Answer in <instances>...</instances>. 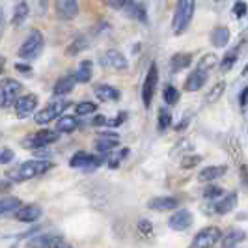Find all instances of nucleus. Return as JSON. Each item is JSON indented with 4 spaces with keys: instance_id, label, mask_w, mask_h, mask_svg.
<instances>
[{
    "instance_id": "f257e3e1",
    "label": "nucleus",
    "mask_w": 248,
    "mask_h": 248,
    "mask_svg": "<svg viewBox=\"0 0 248 248\" xmlns=\"http://www.w3.org/2000/svg\"><path fill=\"white\" fill-rule=\"evenodd\" d=\"M194 12H196V0H177L174 19H172V32L175 36L185 34L186 28L192 23Z\"/></svg>"
},
{
    "instance_id": "f03ea898",
    "label": "nucleus",
    "mask_w": 248,
    "mask_h": 248,
    "mask_svg": "<svg viewBox=\"0 0 248 248\" xmlns=\"http://www.w3.org/2000/svg\"><path fill=\"white\" fill-rule=\"evenodd\" d=\"M43 47H45V37L43 34L39 32V30H30V34L26 36L25 43L21 45V49H19V58L21 60H36L41 56V52H43Z\"/></svg>"
},
{
    "instance_id": "7ed1b4c3",
    "label": "nucleus",
    "mask_w": 248,
    "mask_h": 248,
    "mask_svg": "<svg viewBox=\"0 0 248 248\" xmlns=\"http://www.w3.org/2000/svg\"><path fill=\"white\" fill-rule=\"evenodd\" d=\"M50 168H52V164L49 161L32 159V161H26L23 164H19V168L13 172V179L15 181H28V179H34V177H39L45 172H49Z\"/></svg>"
},
{
    "instance_id": "20e7f679",
    "label": "nucleus",
    "mask_w": 248,
    "mask_h": 248,
    "mask_svg": "<svg viewBox=\"0 0 248 248\" xmlns=\"http://www.w3.org/2000/svg\"><path fill=\"white\" fill-rule=\"evenodd\" d=\"M157 84H159V67L155 62H151L148 67V73L144 77V82H142V101H144L146 108L151 107L153 95L157 92Z\"/></svg>"
},
{
    "instance_id": "39448f33",
    "label": "nucleus",
    "mask_w": 248,
    "mask_h": 248,
    "mask_svg": "<svg viewBox=\"0 0 248 248\" xmlns=\"http://www.w3.org/2000/svg\"><path fill=\"white\" fill-rule=\"evenodd\" d=\"M60 131H52V129H41V131H37L34 135H30V137L25 140V148L26 149H41V148H47L50 144H54V142H58L60 140Z\"/></svg>"
},
{
    "instance_id": "423d86ee",
    "label": "nucleus",
    "mask_w": 248,
    "mask_h": 248,
    "mask_svg": "<svg viewBox=\"0 0 248 248\" xmlns=\"http://www.w3.org/2000/svg\"><path fill=\"white\" fill-rule=\"evenodd\" d=\"M23 92V84L15 78H4L0 80V107H10L19 99V93Z\"/></svg>"
},
{
    "instance_id": "0eeeda50",
    "label": "nucleus",
    "mask_w": 248,
    "mask_h": 248,
    "mask_svg": "<svg viewBox=\"0 0 248 248\" xmlns=\"http://www.w3.org/2000/svg\"><path fill=\"white\" fill-rule=\"evenodd\" d=\"M222 239V232L217 226H205L202 228L198 233L192 239V247L194 248H205V247H215L218 241Z\"/></svg>"
},
{
    "instance_id": "6e6552de",
    "label": "nucleus",
    "mask_w": 248,
    "mask_h": 248,
    "mask_svg": "<svg viewBox=\"0 0 248 248\" xmlns=\"http://www.w3.org/2000/svg\"><path fill=\"white\" fill-rule=\"evenodd\" d=\"M71 107V103L69 101H54V103H50L49 107H45L43 110L37 112L36 116V124L39 125H45L52 122V120H56V118H60L63 112L67 110Z\"/></svg>"
},
{
    "instance_id": "1a4fd4ad",
    "label": "nucleus",
    "mask_w": 248,
    "mask_h": 248,
    "mask_svg": "<svg viewBox=\"0 0 248 248\" xmlns=\"http://www.w3.org/2000/svg\"><path fill=\"white\" fill-rule=\"evenodd\" d=\"M101 67L105 69H112V71H127L129 69V60L125 58L120 50H107L103 52L99 58Z\"/></svg>"
},
{
    "instance_id": "9d476101",
    "label": "nucleus",
    "mask_w": 248,
    "mask_h": 248,
    "mask_svg": "<svg viewBox=\"0 0 248 248\" xmlns=\"http://www.w3.org/2000/svg\"><path fill=\"white\" fill-rule=\"evenodd\" d=\"M103 162H105L103 157L92 155V153H86V151H78L69 159V166L71 168H82V170H95Z\"/></svg>"
},
{
    "instance_id": "9b49d317",
    "label": "nucleus",
    "mask_w": 248,
    "mask_h": 248,
    "mask_svg": "<svg viewBox=\"0 0 248 248\" xmlns=\"http://www.w3.org/2000/svg\"><path fill=\"white\" fill-rule=\"evenodd\" d=\"M54 12L60 21H73L78 15V2L77 0H54Z\"/></svg>"
},
{
    "instance_id": "f8f14e48",
    "label": "nucleus",
    "mask_w": 248,
    "mask_h": 248,
    "mask_svg": "<svg viewBox=\"0 0 248 248\" xmlns=\"http://www.w3.org/2000/svg\"><path fill=\"white\" fill-rule=\"evenodd\" d=\"M194 222V217L188 209H179L175 211L170 218H168V226L174 230V232H185L188 230Z\"/></svg>"
},
{
    "instance_id": "ddd939ff",
    "label": "nucleus",
    "mask_w": 248,
    "mask_h": 248,
    "mask_svg": "<svg viewBox=\"0 0 248 248\" xmlns=\"http://www.w3.org/2000/svg\"><path fill=\"white\" fill-rule=\"evenodd\" d=\"M28 247H49V248H62L67 247V241L62 235H54V233H43V235L34 237L32 241H28Z\"/></svg>"
},
{
    "instance_id": "4468645a",
    "label": "nucleus",
    "mask_w": 248,
    "mask_h": 248,
    "mask_svg": "<svg viewBox=\"0 0 248 248\" xmlns=\"http://www.w3.org/2000/svg\"><path fill=\"white\" fill-rule=\"evenodd\" d=\"M237 202H239L237 192H232V194H228L224 198L220 196V200L211 203V213L213 215H228V213H232L237 207Z\"/></svg>"
},
{
    "instance_id": "2eb2a0df",
    "label": "nucleus",
    "mask_w": 248,
    "mask_h": 248,
    "mask_svg": "<svg viewBox=\"0 0 248 248\" xmlns=\"http://www.w3.org/2000/svg\"><path fill=\"white\" fill-rule=\"evenodd\" d=\"M41 215H43V209H41L39 205H36V203H32V205L19 207V209L15 211V220L25 222V224H32V222H37V220L41 218Z\"/></svg>"
},
{
    "instance_id": "dca6fc26",
    "label": "nucleus",
    "mask_w": 248,
    "mask_h": 248,
    "mask_svg": "<svg viewBox=\"0 0 248 248\" xmlns=\"http://www.w3.org/2000/svg\"><path fill=\"white\" fill-rule=\"evenodd\" d=\"M36 108H37V95H34V93H26V95H23V97H19V99L15 101V112H17L19 118L30 116Z\"/></svg>"
},
{
    "instance_id": "f3484780",
    "label": "nucleus",
    "mask_w": 248,
    "mask_h": 248,
    "mask_svg": "<svg viewBox=\"0 0 248 248\" xmlns=\"http://www.w3.org/2000/svg\"><path fill=\"white\" fill-rule=\"evenodd\" d=\"M148 207L151 211H172L179 207V200L174 196H155L148 202Z\"/></svg>"
},
{
    "instance_id": "a211bd4d",
    "label": "nucleus",
    "mask_w": 248,
    "mask_h": 248,
    "mask_svg": "<svg viewBox=\"0 0 248 248\" xmlns=\"http://www.w3.org/2000/svg\"><path fill=\"white\" fill-rule=\"evenodd\" d=\"M207 78H209V71H203V69L196 67V71H192L186 77L185 90L186 92H198V90H202V86H205Z\"/></svg>"
},
{
    "instance_id": "6ab92c4d",
    "label": "nucleus",
    "mask_w": 248,
    "mask_h": 248,
    "mask_svg": "<svg viewBox=\"0 0 248 248\" xmlns=\"http://www.w3.org/2000/svg\"><path fill=\"white\" fill-rule=\"evenodd\" d=\"M93 93L103 103H116L122 97V92L118 88L110 86V84H97V86L93 88Z\"/></svg>"
},
{
    "instance_id": "aec40b11",
    "label": "nucleus",
    "mask_w": 248,
    "mask_h": 248,
    "mask_svg": "<svg viewBox=\"0 0 248 248\" xmlns=\"http://www.w3.org/2000/svg\"><path fill=\"white\" fill-rule=\"evenodd\" d=\"M226 174H228V166L226 164H213V166L202 168V172L198 174V179L203 181V183H211V181H217L218 177H224Z\"/></svg>"
},
{
    "instance_id": "412c9836",
    "label": "nucleus",
    "mask_w": 248,
    "mask_h": 248,
    "mask_svg": "<svg viewBox=\"0 0 248 248\" xmlns=\"http://www.w3.org/2000/svg\"><path fill=\"white\" fill-rule=\"evenodd\" d=\"M108 6L118 10V12L125 13V15H129V17H133V19H137L138 8H140V4H137L135 0H108Z\"/></svg>"
},
{
    "instance_id": "4be33fe9",
    "label": "nucleus",
    "mask_w": 248,
    "mask_h": 248,
    "mask_svg": "<svg viewBox=\"0 0 248 248\" xmlns=\"http://www.w3.org/2000/svg\"><path fill=\"white\" fill-rule=\"evenodd\" d=\"M75 84H77V78H75L73 73L63 75V77H60V78L56 80V84L52 88V93H54V95H67L75 88Z\"/></svg>"
},
{
    "instance_id": "5701e85b",
    "label": "nucleus",
    "mask_w": 248,
    "mask_h": 248,
    "mask_svg": "<svg viewBox=\"0 0 248 248\" xmlns=\"http://www.w3.org/2000/svg\"><path fill=\"white\" fill-rule=\"evenodd\" d=\"M118 146V135L116 133H101L97 142H95V148L101 153H110Z\"/></svg>"
},
{
    "instance_id": "b1692460",
    "label": "nucleus",
    "mask_w": 248,
    "mask_h": 248,
    "mask_svg": "<svg viewBox=\"0 0 248 248\" xmlns=\"http://www.w3.org/2000/svg\"><path fill=\"white\" fill-rule=\"evenodd\" d=\"M190 63H192V54H190V52H175L174 56L170 58L172 73H179V71H183V69H186Z\"/></svg>"
},
{
    "instance_id": "393cba45",
    "label": "nucleus",
    "mask_w": 248,
    "mask_h": 248,
    "mask_svg": "<svg viewBox=\"0 0 248 248\" xmlns=\"http://www.w3.org/2000/svg\"><path fill=\"white\" fill-rule=\"evenodd\" d=\"M247 239V232H243V230H239V228H232L226 235H222L220 239V245L224 248H230V247H237L239 243H243Z\"/></svg>"
},
{
    "instance_id": "a878e982",
    "label": "nucleus",
    "mask_w": 248,
    "mask_h": 248,
    "mask_svg": "<svg viewBox=\"0 0 248 248\" xmlns=\"http://www.w3.org/2000/svg\"><path fill=\"white\" fill-rule=\"evenodd\" d=\"M209 39H211L213 47L222 49V47H226V45L230 43V30H228L226 26H217V28H213Z\"/></svg>"
},
{
    "instance_id": "bb28decb",
    "label": "nucleus",
    "mask_w": 248,
    "mask_h": 248,
    "mask_svg": "<svg viewBox=\"0 0 248 248\" xmlns=\"http://www.w3.org/2000/svg\"><path fill=\"white\" fill-rule=\"evenodd\" d=\"M77 129H78V120H77L75 116L62 114V116L56 120V131H60V133L69 135V133H75Z\"/></svg>"
},
{
    "instance_id": "cd10ccee",
    "label": "nucleus",
    "mask_w": 248,
    "mask_h": 248,
    "mask_svg": "<svg viewBox=\"0 0 248 248\" xmlns=\"http://www.w3.org/2000/svg\"><path fill=\"white\" fill-rule=\"evenodd\" d=\"M75 78H77V82H80V84H86L92 80V75H93V65L90 60H84V62L78 65V69L73 71Z\"/></svg>"
},
{
    "instance_id": "c85d7f7f",
    "label": "nucleus",
    "mask_w": 248,
    "mask_h": 248,
    "mask_svg": "<svg viewBox=\"0 0 248 248\" xmlns=\"http://www.w3.org/2000/svg\"><path fill=\"white\" fill-rule=\"evenodd\" d=\"M239 50H241V47H235V49L228 50L224 54V58L220 60V73H228V71L233 69V65L239 60Z\"/></svg>"
},
{
    "instance_id": "c756f323",
    "label": "nucleus",
    "mask_w": 248,
    "mask_h": 248,
    "mask_svg": "<svg viewBox=\"0 0 248 248\" xmlns=\"http://www.w3.org/2000/svg\"><path fill=\"white\" fill-rule=\"evenodd\" d=\"M172 114H170V110L168 108H159V116H157V127H159V131L161 133H164V131H168L170 127H172Z\"/></svg>"
},
{
    "instance_id": "7c9ffc66",
    "label": "nucleus",
    "mask_w": 248,
    "mask_h": 248,
    "mask_svg": "<svg viewBox=\"0 0 248 248\" xmlns=\"http://www.w3.org/2000/svg\"><path fill=\"white\" fill-rule=\"evenodd\" d=\"M162 99H164V103L166 105H177L179 103V90L175 86H172V84H166L164 86V90H162Z\"/></svg>"
},
{
    "instance_id": "2f4dec72",
    "label": "nucleus",
    "mask_w": 248,
    "mask_h": 248,
    "mask_svg": "<svg viewBox=\"0 0 248 248\" xmlns=\"http://www.w3.org/2000/svg\"><path fill=\"white\" fill-rule=\"evenodd\" d=\"M28 17V4L26 2H19L13 10V17H12V23L13 25H23L25 19Z\"/></svg>"
},
{
    "instance_id": "473e14b6",
    "label": "nucleus",
    "mask_w": 248,
    "mask_h": 248,
    "mask_svg": "<svg viewBox=\"0 0 248 248\" xmlns=\"http://www.w3.org/2000/svg\"><path fill=\"white\" fill-rule=\"evenodd\" d=\"M21 205V200L13 198V196H6V198H0V215H6L10 211H15L19 209Z\"/></svg>"
},
{
    "instance_id": "72a5a7b5",
    "label": "nucleus",
    "mask_w": 248,
    "mask_h": 248,
    "mask_svg": "<svg viewBox=\"0 0 248 248\" xmlns=\"http://www.w3.org/2000/svg\"><path fill=\"white\" fill-rule=\"evenodd\" d=\"M77 116H90L93 112H97V105L93 101H80L77 107H75Z\"/></svg>"
},
{
    "instance_id": "f704fd0d",
    "label": "nucleus",
    "mask_w": 248,
    "mask_h": 248,
    "mask_svg": "<svg viewBox=\"0 0 248 248\" xmlns=\"http://www.w3.org/2000/svg\"><path fill=\"white\" fill-rule=\"evenodd\" d=\"M224 90H226V82H224V80L217 82V84L209 90V93L205 95V101H207V103H217V101L222 97Z\"/></svg>"
},
{
    "instance_id": "c9c22d12",
    "label": "nucleus",
    "mask_w": 248,
    "mask_h": 248,
    "mask_svg": "<svg viewBox=\"0 0 248 248\" xmlns=\"http://www.w3.org/2000/svg\"><path fill=\"white\" fill-rule=\"evenodd\" d=\"M88 49V39L84 36L77 37V39H73V43L67 47V54L69 56H75V54H78V52H82V50Z\"/></svg>"
},
{
    "instance_id": "e433bc0d",
    "label": "nucleus",
    "mask_w": 248,
    "mask_h": 248,
    "mask_svg": "<svg viewBox=\"0 0 248 248\" xmlns=\"http://www.w3.org/2000/svg\"><path fill=\"white\" fill-rule=\"evenodd\" d=\"M127 155H129V149L127 148L120 149L118 153H112L110 157H107V166H108V168H118V166H120V162L124 161Z\"/></svg>"
},
{
    "instance_id": "4c0bfd02",
    "label": "nucleus",
    "mask_w": 248,
    "mask_h": 248,
    "mask_svg": "<svg viewBox=\"0 0 248 248\" xmlns=\"http://www.w3.org/2000/svg\"><path fill=\"white\" fill-rule=\"evenodd\" d=\"M215 65H217V54H213V52L203 54L198 62V67L200 69H203V71H211Z\"/></svg>"
},
{
    "instance_id": "58836bf2",
    "label": "nucleus",
    "mask_w": 248,
    "mask_h": 248,
    "mask_svg": "<svg viewBox=\"0 0 248 248\" xmlns=\"http://www.w3.org/2000/svg\"><path fill=\"white\" fill-rule=\"evenodd\" d=\"M222 194H224V188L218 185H207L202 190V196L205 200H217V198H220Z\"/></svg>"
},
{
    "instance_id": "ea45409f",
    "label": "nucleus",
    "mask_w": 248,
    "mask_h": 248,
    "mask_svg": "<svg viewBox=\"0 0 248 248\" xmlns=\"http://www.w3.org/2000/svg\"><path fill=\"white\" fill-rule=\"evenodd\" d=\"M200 162H202V157H200V155H185L183 161H181V168H183V170H190V168L198 166Z\"/></svg>"
},
{
    "instance_id": "a19ab883",
    "label": "nucleus",
    "mask_w": 248,
    "mask_h": 248,
    "mask_svg": "<svg viewBox=\"0 0 248 248\" xmlns=\"http://www.w3.org/2000/svg\"><path fill=\"white\" fill-rule=\"evenodd\" d=\"M137 228H138V232L146 237H149L153 233V224H151V220H148V218H138Z\"/></svg>"
},
{
    "instance_id": "79ce46f5",
    "label": "nucleus",
    "mask_w": 248,
    "mask_h": 248,
    "mask_svg": "<svg viewBox=\"0 0 248 248\" xmlns=\"http://www.w3.org/2000/svg\"><path fill=\"white\" fill-rule=\"evenodd\" d=\"M247 12H248V6H247V2H235L233 4V13H235V17L237 19H241V17H245L247 15Z\"/></svg>"
},
{
    "instance_id": "37998d69",
    "label": "nucleus",
    "mask_w": 248,
    "mask_h": 248,
    "mask_svg": "<svg viewBox=\"0 0 248 248\" xmlns=\"http://www.w3.org/2000/svg\"><path fill=\"white\" fill-rule=\"evenodd\" d=\"M13 159H15V153H13L12 149H2L0 151V164H8Z\"/></svg>"
},
{
    "instance_id": "c03bdc74",
    "label": "nucleus",
    "mask_w": 248,
    "mask_h": 248,
    "mask_svg": "<svg viewBox=\"0 0 248 248\" xmlns=\"http://www.w3.org/2000/svg\"><path fill=\"white\" fill-rule=\"evenodd\" d=\"M247 105H248V86L243 88V92L239 93V107L245 110V108H247Z\"/></svg>"
},
{
    "instance_id": "a18cd8bd",
    "label": "nucleus",
    "mask_w": 248,
    "mask_h": 248,
    "mask_svg": "<svg viewBox=\"0 0 248 248\" xmlns=\"http://www.w3.org/2000/svg\"><path fill=\"white\" fill-rule=\"evenodd\" d=\"M15 69H17V71H21L23 75H30V71H32V69H30V65H26V63H15Z\"/></svg>"
},
{
    "instance_id": "49530a36",
    "label": "nucleus",
    "mask_w": 248,
    "mask_h": 248,
    "mask_svg": "<svg viewBox=\"0 0 248 248\" xmlns=\"http://www.w3.org/2000/svg\"><path fill=\"white\" fill-rule=\"evenodd\" d=\"M93 125H108V118L103 116V114H99V116L93 118Z\"/></svg>"
},
{
    "instance_id": "de8ad7c7",
    "label": "nucleus",
    "mask_w": 248,
    "mask_h": 248,
    "mask_svg": "<svg viewBox=\"0 0 248 248\" xmlns=\"http://www.w3.org/2000/svg\"><path fill=\"white\" fill-rule=\"evenodd\" d=\"M188 124H190V118H188V116H185V118H183L179 124L175 125V131H183L185 127H188Z\"/></svg>"
},
{
    "instance_id": "09e8293b",
    "label": "nucleus",
    "mask_w": 248,
    "mask_h": 248,
    "mask_svg": "<svg viewBox=\"0 0 248 248\" xmlns=\"http://www.w3.org/2000/svg\"><path fill=\"white\" fill-rule=\"evenodd\" d=\"M241 174H243V183H248V168L247 166H241Z\"/></svg>"
},
{
    "instance_id": "8fccbe9b",
    "label": "nucleus",
    "mask_w": 248,
    "mask_h": 248,
    "mask_svg": "<svg viewBox=\"0 0 248 248\" xmlns=\"http://www.w3.org/2000/svg\"><path fill=\"white\" fill-rule=\"evenodd\" d=\"M243 77H245V78H248V62H247V65H245V67H243Z\"/></svg>"
},
{
    "instance_id": "3c124183",
    "label": "nucleus",
    "mask_w": 248,
    "mask_h": 248,
    "mask_svg": "<svg viewBox=\"0 0 248 248\" xmlns=\"http://www.w3.org/2000/svg\"><path fill=\"white\" fill-rule=\"evenodd\" d=\"M4 188H10V183H4V181H0V190H4Z\"/></svg>"
},
{
    "instance_id": "603ef678",
    "label": "nucleus",
    "mask_w": 248,
    "mask_h": 248,
    "mask_svg": "<svg viewBox=\"0 0 248 248\" xmlns=\"http://www.w3.org/2000/svg\"><path fill=\"white\" fill-rule=\"evenodd\" d=\"M4 73V60H2V58H0V75Z\"/></svg>"
}]
</instances>
